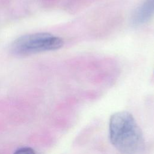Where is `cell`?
<instances>
[{
  "mask_svg": "<svg viewBox=\"0 0 154 154\" xmlns=\"http://www.w3.org/2000/svg\"><path fill=\"white\" fill-rule=\"evenodd\" d=\"M109 138L112 146L123 154H138L144 147L143 132L134 116L128 111L111 115Z\"/></svg>",
  "mask_w": 154,
  "mask_h": 154,
  "instance_id": "1",
  "label": "cell"
},
{
  "mask_svg": "<svg viewBox=\"0 0 154 154\" xmlns=\"http://www.w3.org/2000/svg\"><path fill=\"white\" fill-rule=\"evenodd\" d=\"M63 45V40L51 34L35 33L19 37L11 45V51L17 56H26L33 54L57 50Z\"/></svg>",
  "mask_w": 154,
  "mask_h": 154,
  "instance_id": "2",
  "label": "cell"
},
{
  "mask_svg": "<svg viewBox=\"0 0 154 154\" xmlns=\"http://www.w3.org/2000/svg\"><path fill=\"white\" fill-rule=\"evenodd\" d=\"M154 14V0H145L134 11L132 20L139 25L148 21Z\"/></svg>",
  "mask_w": 154,
  "mask_h": 154,
  "instance_id": "3",
  "label": "cell"
},
{
  "mask_svg": "<svg viewBox=\"0 0 154 154\" xmlns=\"http://www.w3.org/2000/svg\"><path fill=\"white\" fill-rule=\"evenodd\" d=\"M14 154H35V153L32 148L25 147L17 149Z\"/></svg>",
  "mask_w": 154,
  "mask_h": 154,
  "instance_id": "4",
  "label": "cell"
}]
</instances>
